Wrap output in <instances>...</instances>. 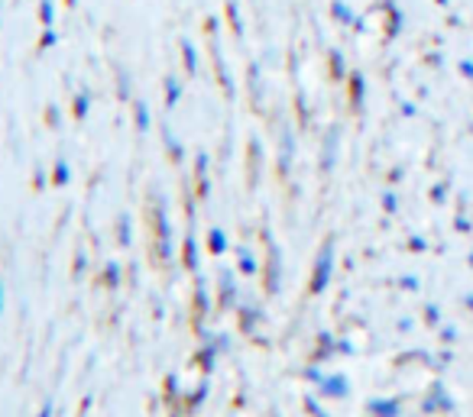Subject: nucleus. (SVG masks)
I'll return each instance as SVG.
<instances>
[{
	"label": "nucleus",
	"mask_w": 473,
	"mask_h": 417,
	"mask_svg": "<svg viewBox=\"0 0 473 417\" xmlns=\"http://www.w3.org/2000/svg\"><path fill=\"white\" fill-rule=\"evenodd\" d=\"M152 262L159 266H173L175 262V234H173V220H169V204L163 194L152 198Z\"/></svg>",
	"instance_id": "nucleus-1"
},
{
	"label": "nucleus",
	"mask_w": 473,
	"mask_h": 417,
	"mask_svg": "<svg viewBox=\"0 0 473 417\" xmlns=\"http://www.w3.org/2000/svg\"><path fill=\"white\" fill-rule=\"evenodd\" d=\"M334 266H337L334 240H324L321 249L315 253V262H311L309 295H324V291H328V285L334 282Z\"/></svg>",
	"instance_id": "nucleus-2"
},
{
	"label": "nucleus",
	"mask_w": 473,
	"mask_h": 417,
	"mask_svg": "<svg viewBox=\"0 0 473 417\" xmlns=\"http://www.w3.org/2000/svg\"><path fill=\"white\" fill-rule=\"evenodd\" d=\"M263 243H266V259L259 266V276H263V291L269 297H276L282 291V249L269 230H263Z\"/></svg>",
	"instance_id": "nucleus-3"
},
{
	"label": "nucleus",
	"mask_w": 473,
	"mask_h": 417,
	"mask_svg": "<svg viewBox=\"0 0 473 417\" xmlns=\"http://www.w3.org/2000/svg\"><path fill=\"white\" fill-rule=\"evenodd\" d=\"M217 308L221 311H236L240 308V288H236V278L230 269L217 272Z\"/></svg>",
	"instance_id": "nucleus-4"
},
{
	"label": "nucleus",
	"mask_w": 473,
	"mask_h": 417,
	"mask_svg": "<svg viewBox=\"0 0 473 417\" xmlns=\"http://www.w3.org/2000/svg\"><path fill=\"white\" fill-rule=\"evenodd\" d=\"M454 411V398L445 389V382H435L428 389V395L422 398V414H451Z\"/></svg>",
	"instance_id": "nucleus-5"
},
{
	"label": "nucleus",
	"mask_w": 473,
	"mask_h": 417,
	"mask_svg": "<svg viewBox=\"0 0 473 417\" xmlns=\"http://www.w3.org/2000/svg\"><path fill=\"white\" fill-rule=\"evenodd\" d=\"M236 327H240V333H247V337L257 339V330L259 324H263V308L257 305V301H240V308H236Z\"/></svg>",
	"instance_id": "nucleus-6"
},
{
	"label": "nucleus",
	"mask_w": 473,
	"mask_h": 417,
	"mask_svg": "<svg viewBox=\"0 0 473 417\" xmlns=\"http://www.w3.org/2000/svg\"><path fill=\"white\" fill-rule=\"evenodd\" d=\"M318 391H321V398H328V401H344V398H351V379H347L344 372H328L324 382L318 385Z\"/></svg>",
	"instance_id": "nucleus-7"
},
{
	"label": "nucleus",
	"mask_w": 473,
	"mask_h": 417,
	"mask_svg": "<svg viewBox=\"0 0 473 417\" xmlns=\"http://www.w3.org/2000/svg\"><path fill=\"white\" fill-rule=\"evenodd\" d=\"M337 156H341V130L331 127L321 140V175H331V172H334Z\"/></svg>",
	"instance_id": "nucleus-8"
},
{
	"label": "nucleus",
	"mask_w": 473,
	"mask_h": 417,
	"mask_svg": "<svg viewBox=\"0 0 473 417\" xmlns=\"http://www.w3.org/2000/svg\"><path fill=\"white\" fill-rule=\"evenodd\" d=\"M182 269H185L188 276H198L201 272V246H198L194 230H188L185 240H182Z\"/></svg>",
	"instance_id": "nucleus-9"
},
{
	"label": "nucleus",
	"mask_w": 473,
	"mask_h": 417,
	"mask_svg": "<svg viewBox=\"0 0 473 417\" xmlns=\"http://www.w3.org/2000/svg\"><path fill=\"white\" fill-rule=\"evenodd\" d=\"M211 58H215V78H217V85H221L224 98L234 100L236 88H234V78H230L227 62H224V52H221V46H217V43H211Z\"/></svg>",
	"instance_id": "nucleus-10"
},
{
	"label": "nucleus",
	"mask_w": 473,
	"mask_h": 417,
	"mask_svg": "<svg viewBox=\"0 0 473 417\" xmlns=\"http://www.w3.org/2000/svg\"><path fill=\"white\" fill-rule=\"evenodd\" d=\"M292 162H295V133L286 127L279 136V175L282 178L292 175Z\"/></svg>",
	"instance_id": "nucleus-11"
},
{
	"label": "nucleus",
	"mask_w": 473,
	"mask_h": 417,
	"mask_svg": "<svg viewBox=\"0 0 473 417\" xmlns=\"http://www.w3.org/2000/svg\"><path fill=\"white\" fill-rule=\"evenodd\" d=\"M337 356V337L334 333H328V330H321L315 337V349H311V362H328V360H334Z\"/></svg>",
	"instance_id": "nucleus-12"
},
{
	"label": "nucleus",
	"mask_w": 473,
	"mask_h": 417,
	"mask_svg": "<svg viewBox=\"0 0 473 417\" xmlns=\"http://www.w3.org/2000/svg\"><path fill=\"white\" fill-rule=\"evenodd\" d=\"M370 417H402V398H370L366 401Z\"/></svg>",
	"instance_id": "nucleus-13"
},
{
	"label": "nucleus",
	"mask_w": 473,
	"mask_h": 417,
	"mask_svg": "<svg viewBox=\"0 0 473 417\" xmlns=\"http://www.w3.org/2000/svg\"><path fill=\"white\" fill-rule=\"evenodd\" d=\"M217 356H221V349H217V343L215 339H208V343H201L198 347V353H194V366L205 372V379H208L211 372H215V366H217Z\"/></svg>",
	"instance_id": "nucleus-14"
},
{
	"label": "nucleus",
	"mask_w": 473,
	"mask_h": 417,
	"mask_svg": "<svg viewBox=\"0 0 473 417\" xmlns=\"http://www.w3.org/2000/svg\"><path fill=\"white\" fill-rule=\"evenodd\" d=\"M347 91H351V107L353 110H363L366 104V78L363 71H351V78H347Z\"/></svg>",
	"instance_id": "nucleus-15"
},
{
	"label": "nucleus",
	"mask_w": 473,
	"mask_h": 417,
	"mask_svg": "<svg viewBox=\"0 0 473 417\" xmlns=\"http://www.w3.org/2000/svg\"><path fill=\"white\" fill-rule=\"evenodd\" d=\"M163 94H165V107H169V110H175V107H179V100H182V94H185V85H182L179 75H165V78H163Z\"/></svg>",
	"instance_id": "nucleus-16"
},
{
	"label": "nucleus",
	"mask_w": 473,
	"mask_h": 417,
	"mask_svg": "<svg viewBox=\"0 0 473 417\" xmlns=\"http://www.w3.org/2000/svg\"><path fill=\"white\" fill-rule=\"evenodd\" d=\"M100 285L108 291H117L123 285V266L117 259H108L104 262V269H100Z\"/></svg>",
	"instance_id": "nucleus-17"
},
{
	"label": "nucleus",
	"mask_w": 473,
	"mask_h": 417,
	"mask_svg": "<svg viewBox=\"0 0 473 417\" xmlns=\"http://www.w3.org/2000/svg\"><path fill=\"white\" fill-rule=\"evenodd\" d=\"M163 142H165V152H169V159H173L175 165L185 162V146H182V140L173 133L169 123H163Z\"/></svg>",
	"instance_id": "nucleus-18"
},
{
	"label": "nucleus",
	"mask_w": 473,
	"mask_h": 417,
	"mask_svg": "<svg viewBox=\"0 0 473 417\" xmlns=\"http://www.w3.org/2000/svg\"><path fill=\"white\" fill-rule=\"evenodd\" d=\"M328 68H331V81L351 78V68H347V58L341 49H328Z\"/></svg>",
	"instance_id": "nucleus-19"
},
{
	"label": "nucleus",
	"mask_w": 473,
	"mask_h": 417,
	"mask_svg": "<svg viewBox=\"0 0 473 417\" xmlns=\"http://www.w3.org/2000/svg\"><path fill=\"white\" fill-rule=\"evenodd\" d=\"M383 7H386V36L389 39H395V36L402 33V26H405V14L395 7L393 0H383Z\"/></svg>",
	"instance_id": "nucleus-20"
},
{
	"label": "nucleus",
	"mask_w": 473,
	"mask_h": 417,
	"mask_svg": "<svg viewBox=\"0 0 473 417\" xmlns=\"http://www.w3.org/2000/svg\"><path fill=\"white\" fill-rule=\"evenodd\" d=\"M179 52H182V65H185V75H188V78H194V75H198V68H201V58H198V49H194L192 39H182Z\"/></svg>",
	"instance_id": "nucleus-21"
},
{
	"label": "nucleus",
	"mask_w": 473,
	"mask_h": 417,
	"mask_svg": "<svg viewBox=\"0 0 473 417\" xmlns=\"http://www.w3.org/2000/svg\"><path fill=\"white\" fill-rule=\"evenodd\" d=\"M208 395H211V385H208V379H205V382H198V389H194L192 395L182 398V408H185V414H198L201 404L208 401Z\"/></svg>",
	"instance_id": "nucleus-22"
},
{
	"label": "nucleus",
	"mask_w": 473,
	"mask_h": 417,
	"mask_svg": "<svg viewBox=\"0 0 473 417\" xmlns=\"http://www.w3.org/2000/svg\"><path fill=\"white\" fill-rule=\"evenodd\" d=\"M224 20H227L230 33H234L236 39H244L247 26H244V16H240V7H236V0H227V4H224Z\"/></svg>",
	"instance_id": "nucleus-23"
},
{
	"label": "nucleus",
	"mask_w": 473,
	"mask_h": 417,
	"mask_svg": "<svg viewBox=\"0 0 473 417\" xmlns=\"http://www.w3.org/2000/svg\"><path fill=\"white\" fill-rule=\"evenodd\" d=\"M236 272L240 276H247V278H253V276H259V259H257V253L253 249H236Z\"/></svg>",
	"instance_id": "nucleus-24"
},
{
	"label": "nucleus",
	"mask_w": 473,
	"mask_h": 417,
	"mask_svg": "<svg viewBox=\"0 0 473 417\" xmlns=\"http://www.w3.org/2000/svg\"><path fill=\"white\" fill-rule=\"evenodd\" d=\"M114 78H117V98L123 100V104H133V78H130V71L123 68V65H117L114 68Z\"/></svg>",
	"instance_id": "nucleus-25"
},
{
	"label": "nucleus",
	"mask_w": 473,
	"mask_h": 417,
	"mask_svg": "<svg viewBox=\"0 0 473 417\" xmlns=\"http://www.w3.org/2000/svg\"><path fill=\"white\" fill-rule=\"evenodd\" d=\"M133 127H137V133L140 136H146L150 133V127H152V113H150V104L146 100H133Z\"/></svg>",
	"instance_id": "nucleus-26"
},
{
	"label": "nucleus",
	"mask_w": 473,
	"mask_h": 417,
	"mask_svg": "<svg viewBox=\"0 0 473 417\" xmlns=\"http://www.w3.org/2000/svg\"><path fill=\"white\" fill-rule=\"evenodd\" d=\"M331 16H334L341 26H357V23H360L347 0H331Z\"/></svg>",
	"instance_id": "nucleus-27"
},
{
	"label": "nucleus",
	"mask_w": 473,
	"mask_h": 417,
	"mask_svg": "<svg viewBox=\"0 0 473 417\" xmlns=\"http://www.w3.org/2000/svg\"><path fill=\"white\" fill-rule=\"evenodd\" d=\"M88 113H91V91H88V88H81V91L72 98V117H75V123H85Z\"/></svg>",
	"instance_id": "nucleus-28"
},
{
	"label": "nucleus",
	"mask_w": 473,
	"mask_h": 417,
	"mask_svg": "<svg viewBox=\"0 0 473 417\" xmlns=\"http://www.w3.org/2000/svg\"><path fill=\"white\" fill-rule=\"evenodd\" d=\"M230 249V236L224 234L221 226H208V253L211 255H224Z\"/></svg>",
	"instance_id": "nucleus-29"
},
{
	"label": "nucleus",
	"mask_w": 473,
	"mask_h": 417,
	"mask_svg": "<svg viewBox=\"0 0 473 417\" xmlns=\"http://www.w3.org/2000/svg\"><path fill=\"white\" fill-rule=\"evenodd\" d=\"M247 81H250L253 107H257V110H259V104H263V85H259V65H257V62L247 65Z\"/></svg>",
	"instance_id": "nucleus-30"
},
{
	"label": "nucleus",
	"mask_w": 473,
	"mask_h": 417,
	"mask_svg": "<svg viewBox=\"0 0 473 417\" xmlns=\"http://www.w3.org/2000/svg\"><path fill=\"white\" fill-rule=\"evenodd\" d=\"M52 188H65V184L72 182V165L65 162V159H58L56 165H52V175H49Z\"/></svg>",
	"instance_id": "nucleus-31"
},
{
	"label": "nucleus",
	"mask_w": 473,
	"mask_h": 417,
	"mask_svg": "<svg viewBox=\"0 0 473 417\" xmlns=\"http://www.w3.org/2000/svg\"><path fill=\"white\" fill-rule=\"evenodd\" d=\"M130 243H133V224H130L127 214H121V217H117V246L130 249Z\"/></svg>",
	"instance_id": "nucleus-32"
},
{
	"label": "nucleus",
	"mask_w": 473,
	"mask_h": 417,
	"mask_svg": "<svg viewBox=\"0 0 473 417\" xmlns=\"http://www.w3.org/2000/svg\"><path fill=\"white\" fill-rule=\"evenodd\" d=\"M165 401L169 404H182V391H179V375H165Z\"/></svg>",
	"instance_id": "nucleus-33"
},
{
	"label": "nucleus",
	"mask_w": 473,
	"mask_h": 417,
	"mask_svg": "<svg viewBox=\"0 0 473 417\" xmlns=\"http://www.w3.org/2000/svg\"><path fill=\"white\" fill-rule=\"evenodd\" d=\"M39 23H43V29H52V23H56V4L52 0H39Z\"/></svg>",
	"instance_id": "nucleus-34"
},
{
	"label": "nucleus",
	"mask_w": 473,
	"mask_h": 417,
	"mask_svg": "<svg viewBox=\"0 0 473 417\" xmlns=\"http://www.w3.org/2000/svg\"><path fill=\"white\" fill-rule=\"evenodd\" d=\"M295 113H299V123H301V127H309V123H311V113H309V100H305V91L295 94Z\"/></svg>",
	"instance_id": "nucleus-35"
},
{
	"label": "nucleus",
	"mask_w": 473,
	"mask_h": 417,
	"mask_svg": "<svg viewBox=\"0 0 473 417\" xmlns=\"http://www.w3.org/2000/svg\"><path fill=\"white\" fill-rule=\"evenodd\" d=\"M194 198L198 201L211 198V178L208 175H194Z\"/></svg>",
	"instance_id": "nucleus-36"
},
{
	"label": "nucleus",
	"mask_w": 473,
	"mask_h": 417,
	"mask_svg": "<svg viewBox=\"0 0 473 417\" xmlns=\"http://www.w3.org/2000/svg\"><path fill=\"white\" fill-rule=\"evenodd\" d=\"M305 382H311V385H321L324 382V372H321V366H318V362H311L309 369H305Z\"/></svg>",
	"instance_id": "nucleus-37"
},
{
	"label": "nucleus",
	"mask_w": 473,
	"mask_h": 417,
	"mask_svg": "<svg viewBox=\"0 0 473 417\" xmlns=\"http://www.w3.org/2000/svg\"><path fill=\"white\" fill-rule=\"evenodd\" d=\"M58 43V36H56V29H43V36H39V52H49L52 46Z\"/></svg>",
	"instance_id": "nucleus-38"
},
{
	"label": "nucleus",
	"mask_w": 473,
	"mask_h": 417,
	"mask_svg": "<svg viewBox=\"0 0 473 417\" xmlns=\"http://www.w3.org/2000/svg\"><path fill=\"white\" fill-rule=\"evenodd\" d=\"M425 324H428V327H441V308H437V305H425Z\"/></svg>",
	"instance_id": "nucleus-39"
},
{
	"label": "nucleus",
	"mask_w": 473,
	"mask_h": 417,
	"mask_svg": "<svg viewBox=\"0 0 473 417\" xmlns=\"http://www.w3.org/2000/svg\"><path fill=\"white\" fill-rule=\"evenodd\" d=\"M208 169H211V156L208 152H198L194 156V175H208Z\"/></svg>",
	"instance_id": "nucleus-40"
},
{
	"label": "nucleus",
	"mask_w": 473,
	"mask_h": 417,
	"mask_svg": "<svg viewBox=\"0 0 473 417\" xmlns=\"http://www.w3.org/2000/svg\"><path fill=\"white\" fill-rule=\"evenodd\" d=\"M383 211H386V214H395V211H399V198H395V192H386V194H383Z\"/></svg>",
	"instance_id": "nucleus-41"
},
{
	"label": "nucleus",
	"mask_w": 473,
	"mask_h": 417,
	"mask_svg": "<svg viewBox=\"0 0 473 417\" xmlns=\"http://www.w3.org/2000/svg\"><path fill=\"white\" fill-rule=\"evenodd\" d=\"M445 198H447V184L445 182L435 184V188H431V201H435V204H445Z\"/></svg>",
	"instance_id": "nucleus-42"
},
{
	"label": "nucleus",
	"mask_w": 473,
	"mask_h": 417,
	"mask_svg": "<svg viewBox=\"0 0 473 417\" xmlns=\"http://www.w3.org/2000/svg\"><path fill=\"white\" fill-rule=\"evenodd\" d=\"M46 184H52V182H49V172L37 169V175H33V188H37V192H43Z\"/></svg>",
	"instance_id": "nucleus-43"
},
{
	"label": "nucleus",
	"mask_w": 473,
	"mask_h": 417,
	"mask_svg": "<svg viewBox=\"0 0 473 417\" xmlns=\"http://www.w3.org/2000/svg\"><path fill=\"white\" fill-rule=\"evenodd\" d=\"M399 288H405V291H418V288H422V282H418L415 276H402V278H399Z\"/></svg>",
	"instance_id": "nucleus-44"
},
{
	"label": "nucleus",
	"mask_w": 473,
	"mask_h": 417,
	"mask_svg": "<svg viewBox=\"0 0 473 417\" xmlns=\"http://www.w3.org/2000/svg\"><path fill=\"white\" fill-rule=\"evenodd\" d=\"M205 33H208V36L221 33V16H208V20H205Z\"/></svg>",
	"instance_id": "nucleus-45"
},
{
	"label": "nucleus",
	"mask_w": 473,
	"mask_h": 417,
	"mask_svg": "<svg viewBox=\"0 0 473 417\" xmlns=\"http://www.w3.org/2000/svg\"><path fill=\"white\" fill-rule=\"evenodd\" d=\"M337 356H353V343L344 337H337Z\"/></svg>",
	"instance_id": "nucleus-46"
},
{
	"label": "nucleus",
	"mask_w": 473,
	"mask_h": 417,
	"mask_svg": "<svg viewBox=\"0 0 473 417\" xmlns=\"http://www.w3.org/2000/svg\"><path fill=\"white\" fill-rule=\"evenodd\" d=\"M72 269H75V276H85V269H88V255L85 253L75 255V266H72Z\"/></svg>",
	"instance_id": "nucleus-47"
},
{
	"label": "nucleus",
	"mask_w": 473,
	"mask_h": 417,
	"mask_svg": "<svg viewBox=\"0 0 473 417\" xmlns=\"http://www.w3.org/2000/svg\"><path fill=\"white\" fill-rule=\"evenodd\" d=\"M46 123H49L52 130L62 127V123H58V110H56V107H46Z\"/></svg>",
	"instance_id": "nucleus-48"
},
{
	"label": "nucleus",
	"mask_w": 473,
	"mask_h": 417,
	"mask_svg": "<svg viewBox=\"0 0 473 417\" xmlns=\"http://www.w3.org/2000/svg\"><path fill=\"white\" fill-rule=\"evenodd\" d=\"M441 339L445 343H457V327H441Z\"/></svg>",
	"instance_id": "nucleus-49"
},
{
	"label": "nucleus",
	"mask_w": 473,
	"mask_h": 417,
	"mask_svg": "<svg viewBox=\"0 0 473 417\" xmlns=\"http://www.w3.org/2000/svg\"><path fill=\"white\" fill-rule=\"evenodd\" d=\"M409 249H412V253H425V249H428V243H425L422 236H412V240H409Z\"/></svg>",
	"instance_id": "nucleus-50"
},
{
	"label": "nucleus",
	"mask_w": 473,
	"mask_h": 417,
	"mask_svg": "<svg viewBox=\"0 0 473 417\" xmlns=\"http://www.w3.org/2000/svg\"><path fill=\"white\" fill-rule=\"evenodd\" d=\"M399 110H402V117H415V113H418V107H415V104H409V100H402V104H399Z\"/></svg>",
	"instance_id": "nucleus-51"
},
{
	"label": "nucleus",
	"mask_w": 473,
	"mask_h": 417,
	"mask_svg": "<svg viewBox=\"0 0 473 417\" xmlns=\"http://www.w3.org/2000/svg\"><path fill=\"white\" fill-rule=\"evenodd\" d=\"M454 226H457V234H470V220H467L464 214H460V217L454 220Z\"/></svg>",
	"instance_id": "nucleus-52"
},
{
	"label": "nucleus",
	"mask_w": 473,
	"mask_h": 417,
	"mask_svg": "<svg viewBox=\"0 0 473 417\" xmlns=\"http://www.w3.org/2000/svg\"><path fill=\"white\" fill-rule=\"evenodd\" d=\"M460 71H464V78L473 81V62H470V58H464V62H460Z\"/></svg>",
	"instance_id": "nucleus-53"
},
{
	"label": "nucleus",
	"mask_w": 473,
	"mask_h": 417,
	"mask_svg": "<svg viewBox=\"0 0 473 417\" xmlns=\"http://www.w3.org/2000/svg\"><path fill=\"white\" fill-rule=\"evenodd\" d=\"M37 417H52V401H46L43 408H39V414Z\"/></svg>",
	"instance_id": "nucleus-54"
},
{
	"label": "nucleus",
	"mask_w": 473,
	"mask_h": 417,
	"mask_svg": "<svg viewBox=\"0 0 473 417\" xmlns=\"http://www.w3.org/2000/svg\"><path fill=\"white\" fill-rule=\"evenodd\" d=\"M399 330H402V333H409V330H412V320H409V318H402V320H399Z\"/></svg>",
	"instance_id": "nucleus-55"
},
{
	"label": "nucleus",
	"mask_w": 473,
	"mask_h": 417,
	"mask_svg": "<svg viewBox=\"0 0 473 417\" xmlns=\"http://www.w3.org/2000/svg\"><path fill=\"white\" fill-rule=\"evenodd\" d=\"M4 301H7V291H4V278H0V314H4Z\"/></svg>",
	"instance_id": "nucleus-56"
},
{
	"label": "nucleus",
	"mask_w": 473,
	"mask_h": 417,
	"mask_svg": "<svg viewBox=\"0 0 473 417\" xmlns=\"http://www.w3.org/2000/svg\"><path fill=\"white\" fill-rule=\"evenodd\" d=\"M389 182H402V169H393V172H389Z\"/></svg>",
	"instance_id": "nucleus-57"
},
{
	"label": "nucleus",
	"mask_w": 473,
	"mask_h": 417,
	"mask_svg": "<svg viewBox=\"0 0 473 417\" xmlns=\"http://www.w3.org/2000/svg\"><path fill=\"white\" fill-rule=\"evenodd\" d=\"M464 308H467V311H470V314H473V291H470V295H467V297H464Z\"/></svg>",
	"instance_id": "nucleus-58"
},
{
	"label": "nucleus",
	"mask_w": 473,
	"mask_h": 417,
	"mask_svg": "<svg viewBox=\"0 0 473 417\" xmlns=\"http://www.w3.org/2000/svg\"><path fill=\"white\" fill-rule=\"evenodd\" d=\"M65 4H68V7H75V4H79V0H65Z\"/></svg>",
	"instance_id": "nucleus-59"
},
{
	"label": "nucleus",
	"mask_w": 473,
	"mask_h": 417,
	"mask_svg": "<svg viewBox=\"0 0 473 417\" xmlns=\"http://www.w3.org/2000/svg\"><path fill=\"white\" fill-rule=\"evenodd\" d=\"M437 4H441V7H447V4H451V0H437Z\"/></svg>",
	"instance_id": "nucleus-60"
},
{
	"label": "nucleus",
	"mask_w": 473,
	"mask_h": 417,
	"mask_svg": "<svg viewBox=\"0 0 473 417\" xmlns=\"http://www.w3.org/2000/svg\"><path fill=\"white\" fill-rule=\"evenodd\" d=\"M318 417H331V414H324V411H321V414H318Z\"/></svg>",
	"instance_id": "nucleus-61"
},
{
	"label": "nucleus",
	"mask_w": 473,
	"mask_h": 417,
	"mask_svg": "<svg viewBox=\"0 0 473 417\" xmlns=\"http://www.w3.org/2000/svg\"><path fill=\"white\" fill-rule=\"evenodd\" d=\"M470 266H473V253H470Z\"/></svg>",
	"instance_id": "nucleus-62"
}]
</instances>
